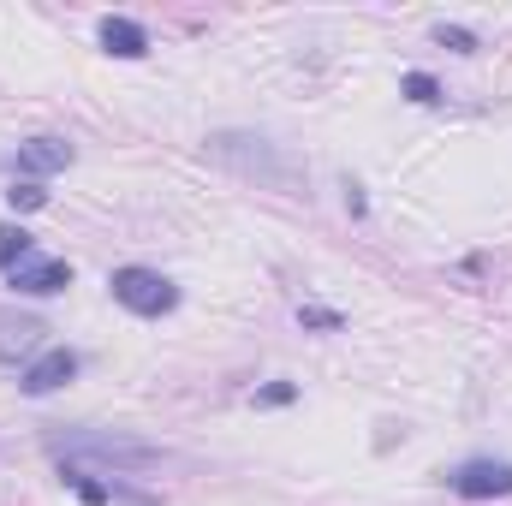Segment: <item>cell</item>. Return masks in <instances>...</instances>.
Wrapping results in <instances>:
<instances>
[{
    "label": "cell",
    "mask_w": 512,
    "mask_h": 506,
    "mask_svg": "<svg viewBox=\"0 0 512 506\" xmlns=\"http://www.w3.org/2000/svg\"><path fill=\"white\" fill-rule=\"evenodd\" d=\"M30 256H36V245H30L24 227H0V268H6V274H12L18 262H30Z\"/></svg>",
    "instance_id": "10"
},
{
    "label": "cell",
    "mask_w": 512,
    "mask_h": 506,
    "mask_svg": "<svg viewBox=\"0 0 512 506\" xmlns=\"http://www.w3.org/2000/svg\"><path fill=\"white\" fill-rule=\"evenodd\" d=\"M42 322L36 316H12V310H0V364H18V358H30L36 346H42Z\"/></svg>",
    "instance_id": "8"
},
{
    "label": "cell",
    "mask_w": 512,
    "mask_h": 506,
    "mask_svg": "<svg viewBox=\"0 0 512 506\" xmlns=\"http://www.w3.org/2000/svg\"><path fill=\"white\" fill-rule=\"evenodd\" d=\"M72 167V143L66 137H30V143H18V173L24 179H48V173H66Z\"/></svg>",
    "instance_id": "5"
},
{
    "label": "cell",
    "mask_w": 512,
    "mask_h": 506,
    "mask_svg": "<svg viewBox=\"0 0 512 506\" xmlns=\"http://www.w3.org/2000/svg\"><path fill=\"white\" fill-rule=\"evenodd\" d=\"M435 36H441L447 48H459V54H471V48H477V36H471V30H459V24H441Z\"/></svg>",
    "instance_id": "13"
},
{
    "label": "cell",
    "mask_w": 512,
    "mask_h": 506,
    "mask_svg": "<svg viewBox=\"0 0 512 506\" xmlns=\"http://www.w3.org/2000/svg\"><path fill=\"white\" fill-rule=\"evenodd\" d=\"M447 489L459 501H501V495H512V465L507 459H471L447 477Z\"/></svg>",
    "instance_id": "4"
},
{
    "label": "cell",
    "mask_w": 512,
    "mask_h": 506,
    "mask_svg": "<svg viewBox=\"0 0 512 506\" xmlns=\"http://www.w3.org/2000/svg\"><path fill=\"white\" fill-rule=\"evenodd\" d=\"M108 286H114V298L126 304L131 316H167L179 304V286L167 274H155V268H114Z\"/></svg>",
    "instance_id": "3"
},
{
    "label": "cell",
    "mask_w": 512,
    "mask_h": 506,
    "mask_svg": "<svg viewBox=\"0 0 512 506\" xmlns=\"http://www.w3.org/2000/svg\"><path fill=\"white\" fill-rule=\"evenodd\" d=\"M78 376V352H66V346H54V352H42L30 370H24V393H54V387H66V381Z\"/></svg>",
    "instance_id": "7"
},
{
    "label": "cell",
    "mask_w": 512,
    "mask_h": 506,
    "mask_svg": "<svg viewBox=\"0 0 512 506\" xmlns=\"http://www.w3.org/2000/svg\"><path fill=\"white\" fill-rule=\"evenodd\" d=\"M405 96H411V102H423V108H429V102H441V84H435V78H429V72H405Z\"/></svg>",
    "instance_id": "11"
},
{
    "label": "cell",
    "mask_w": 512,
    "mask_h": 506,
    "mask_svg": "<svg viewBox=\"0 0 512 506\" xmlns=\"http://www.w3.org/2000/svg\"><path fill=\"white\" fill-rule=\"evenodd\" d=\"M102 48L108 54H120V60H137V54H149V30L137 24V18H102Z\"/></svg>",
    "instance_id": "9"
},
{
    "label": "cell",
    "mask_w": 512,
    "mask_h": 506,
    "mask_svg": "<svg viewBox=\"0 0 512 506\" xmlns=\"http://www.w3.org/2000/svg\"><path fill=\"white\" fill-rule=\"evenodd\" d=\"M6 197H12V209H42V203H48V191H42L36 179H18Z\"/></svg>",
    "instance_id": "12"
},
{
    "label": "cell",
    "mask_w": 512,
    "mask_h": 506,
    "mask_svg": "<svg viewBox=\"0 0 512 506\" xmlns=\"http://www.w3.org/2000/svg\"><path fill=\"white\" fill-rule=\"evenodd\" d=\"M12 286L30 292V298H48V292H66V286H72V268H66L60 256H30V262L12 268Z\"/></svg>",
    "instance_id": "6"
},
{
    "label": "cell",
    "mask_w": 512,
    "mask_h": 506,
    "mask_svg": "<svg viewBox=\"0 0 512 506\" xmlns=\"http://www.w3.org/2000/svg\"><path fill=\"white\" fill-rule=\"evenodd\" d=\"M304 322H310V328H340V316H334V310H304Z\"/></svg>",
    "instance_id": "14"
},
{
    "label": "cell",
    "mask_w": 512,
    "mask_h": 506,
    "mask_svg": "<svg viewBox=\"0 0 512 506\" xmlns=\"http://www.w3.org/2000/svg\"><path fill=\"white\" fill-rule=\"evenodd\" d=\"M48 453L66 459V471L78 477H131V471H155L167 453L149 447V441H131V435H108V429H66V435H48Z\"/></svg>",
    "instance_id": "1"
},
{
    "label": "cell",
    "mask_w": 512,
    "mask_h": 506,
    "mask_svg": "<svg viewBox=\"0 0 512 506\" xmlns=\"http://www.w3.org/2000/svg\"><path fill=\"white\" fill-rule=\"evenodd\" d=\"M209 161H221L227 173L251 179L262 191H286V197L304 191V167H298L280 143H268V137H256V131H215V137H209Z\"/></svg>",
    "instance_id": "2"
}]
</instances>
